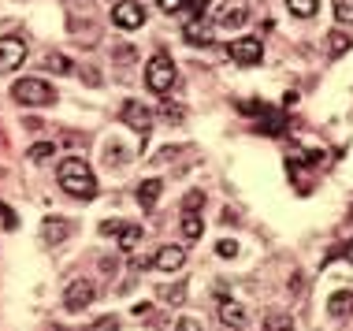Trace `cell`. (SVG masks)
<instances>
[{"instance_id": "1", "label": "cell", "mask_w": 353, "mask_h": 331, "mask_svg": "<svg viewBox=\"0 0 353 331\" xmlns=\"http://www.w3.org/2000/svg\"><path fill=\"white\" fill-rule=\"evenodd\" d=\"M56 179H60V186L68 190L71 197H79V201H93L97 197V175L90 172V164L79 157H68L60 164V172H56Z\"/></svg>"}, {"instance_id": "2", "label": "cell", "mask_w": 353, "mask_h": 331, "mask_svg": "<svg viewBox=\"0 0 353 331\" xmlns=\"http://www.w3.org/2000/svg\"><path fill=\"white\" fill-rule=\"evenodd\" d=\"M179 82V71H175V60L168 52H157L152 60L145 63V86L152 93H168L171 86Z\"/></svg>"}, {"instance_id": "3", "label": "cell", "mask_w": 353, "mask_h": 331, "mask_svg": "<svg viewBox=\"0 0 353 331\" xmlns=\"http://www.w3.org/2000/svg\"><path fill=\"white\" fill-rule=\"evenodd\" d=\"M12 97L19 101V105H26V108H30V105H52L56 90L45 79H19L12 86Z\"/></svg>"}, {"instance_id": "4", "label": "cell", "mask_w": 353, "mask_h": 331, "mask_svg": "<svg viewBox=\"0 0 353 331\" xmlns=\"http://www.w3.org/2000/svg\"><path fill=\"white\" fill-rule=\"evenodd\" d=\"M112 23H116L119 30H138V26H145V8H141L138 0H119V4L112 8Z\"/></svg>"}, {"instance_id": "5", "label": "cell", "mask_w": 353, "mask_h": 331, "mask_svg": "<svg viewBox=\"0 0 353 331\" xmlns=\"http://www.w3.org/2000/svg\"><path fill=\"white\" fill-rule=\"evenodd\" d=\"M227 56H231L234 63H242V68H253V63H261L264 45L256 41V37H238V41L227 45Z\"/></svg>"}, {"instance_id": "6", "label": "cell", "mask_w": 353, "mask_h": 331, "mask_svg": "<svg viewBox=\"0 0 353 331\" xmlns=\"http://www.w3.org/2000/svg\"><path fill=\"white\" fill-rule=\"evenodd\" d=\"M93 298H97V287H93L90 279H74L71 287L63 290V305H68L71 313H82V309H90Z\"/></svg>"}, {"instance_id": "7", "label": "cell", "mask_w": 353, "mask_h": 331, "mask_svg": "<svg viewBox=\"0 0 353 331\" xmlns=\"http://www.w3.org/2000/svg\"><path fill=\"white\" fill-rule=\"evenodd\" d=\"M119 119L127 123L130 130H138V134H149L152 130V112L141 105V101H127V105L119 108Z\"/></svg>"}, {"instance_id": "8", "label": "cell", "mask_w": 353, "mask_h": 331, "mask_svg": "<svg viewBox=\"0 0 353 331\" xmlns=\"http://www.w3.org/2000/svg\"><path fill=\"white\" fill-rule=\"evenodd\" d=\"M26 60V41L23 37H0V74L15 71Z\"/></svg>"}, {"instance_id": "9", "label": "cell", "mask_w": 353, "mask_h": 331, "mask_svg": "<svg viewBox=\"0 0 353 331\" xmlns=\"http://www.w3.org/2000/svg\"><path fill=\"white\" fill-rule=\"evenodd\" d=\"M245 19H250V4H245V0H227V4L219 8V15H216V26L238 30V26H245Z\"/></svg>"}, {"instance_id": "10", "label": "cell", "mask_w": 353, "mask_h": 331, "mask_svg": "<svg viewBox=\"0 0 353 331\" xmlns=\"http://www.w3.org/2000/svg\"><path fill=\"white\" fill-rule=\"evenodd\" d=\"M183 37L190 45H212L216 23H208V19H190V23H183Z\"/></svg>"}, {"instance_id": "11", "label": "cell", "mask_w": 353, "mask_h": 331, "mask_svg": "<svg viewBox=\"0 0 353 331\" xmlns=\"http://www.w3.org/2000/svg\"><path fill=\"white\" fill-rule=\"evenodd\" d=\"M183 264H186V250H179V245H164L152 257V268H160V272H179Z\"/></svg>"}, {"instance_id": "12", "label": "cell", "mask_w": 353, "mask_h": 331, "mask_svg": "<svg viewBox=\"0 0 353 331\" xmlns=\"http://www.w3.org/2000/svg\"><path fill=\"white\" fill-rule=\"evenodd\" d=\"M353 313V290H335L327 298V317H350Z\"/></svg>"}, {"instance_id": "13", "label": "cell", "mask_w": 353, "mask_h": 331, "mask_svg": "<svg viewBox=\"0 0 353 331\" xmlns=\"http://www.w3.org/2000/svg\"><path fill=\"white\" fill-rule=\"evenodd\" d=\"M219 320H223V328H242L245 324V305L223 301V305H219Z\"/></svg>"}, {"instance_id": "14", "label": "cell", "mask_w": 353, "mask_h": 331, "mask_svg": "<svg viewBox=\"0 0 353 331\" xmlns=\"http://www.w3.org/2000/svg\"><path fill=\"white\" fill-rule=\"evenodd\" d=\"M160 190H164V183H160V179H145V183L138 186V205H141V209H152V205H157V197H160Z\"/></svg>"}, {"instance_id": "15", "label": "cell", "mask_w": 353, "mask_h": 331, "mask_svg": "<svg viewBox=\"0 0 353 331\" xmlns=\"http://www.w3.org/2000/svg\"><path fill=\"white\" fill-rule=\"evenodd\" d=\"M286 12L294 19H312L320 12V0H286Z\"/></svg>"}, {"instance_id": "16", "label": "cell", "mask_w": 353, "mask_h": 331, "mask_svg": "<svg viewBox=\"0 0 353 331\" xmlns=\"http://www.w3.org/2000/svg\"><path fill=\"white\" fill-rule=\"evenodd\" d=\"M261 130H264V134H272V138H279L283 130H286V116H283V112H264Z\"/></svg>"}, {"instance_id": "17", "label": "cell", "mask_w": 353, "mask_h": 331, "mask_svg": "<svg viewBox=\"0 0 353 331\" xmlns=\"http://www.w3.org/2000/svg\"><path fill=\"white\" fill-rule=\"evenodd\" d=\"M201 231H205L201 216H197V212H183V239L186 242H197V239H201Z\"/></svg>"}, {"instance_id": "18", "label": "cell", "mask_w": 353, "mask_h": 331, "mask_svg": "<svg viewBox=\"0 0 353 331\" xmlns=\"http://www.w3.org/2000/svg\"><path fill=\"white\" fill-rule=\"evenodd\" d=\"M116 239H119V250H134V245L141 242V227H134V223H123Z\"/></svg>"}, {"instance_id": "19", "label": "cell", "mask_w": 353, "mask_h": 331, "mask_svg": "<svg viewBox=\"0 0 353 331\" xmlns=\"http://www.w3.org/2000/svg\"><path fill=\"white\" fill-rule=\"evenodd\" d=\"M68 234V220H45V242H63Z\"/></svg>"}, {"instance_id": "20", "label": "cell", "mask_w": 353, "mask_h": 331, "mask_svg": "<svg viewBox=\"0 0 353 331\" xmlns=\"http://www.w3.org/2000/svg\"><path fill=\"white\" fill-rule=\"evenodd\" d=\"M346 49H353V41H350V37L342 34V30H335V34H327V52H331V56H342V52H346Z\"/></svg>"}, {"instance_id": "21", "label": "cell", "mask_w": 353, "mask_h": 331, "mask_svg": "<svg viewBox=\"0 0 353 331\" xmlns=\"http://www.w3.org/2000/svg\"><path fill=\"white\" fill-rule=\"evenodd\" d=\"M52 153H56V141H37V146H30V153H26V157H30L34 164H41V160H49Z\"/></svg>"}, {"instance_id": "22", "label": "cell", "mask_w": 353, "mask_h": 331, "mask_svg": "<svg viewBox=\"0 0 353 331\" xmlns=\"http://www.w3.org/2000/svg\"><path fill=\"white\" fill-rule=\"evenodd\" d=\"M45 68L56 71V74H63V71H71V60L63 52H49V56H45Z\"/></svg>"}, {"instance_id": "23", "label": "cell", "mask_w": 353, "mask_h": 331, "mask_svg": "<svg viewBox=\"0 0 353 331\" xmlns=\"http://www.w3.org/2000/svg\"><path fill=\"white\" fill-rule=\"evenodd\" d=\"M205 8H208V0H183V15H186V23H190V19H201V15H205Z\"/></svg>"}, {"instance_id": "24", "label": "cell", "mask_w": 353, "mask_h": 331, "mask_svg": "<svg viewBox=\"0 0 353 331\" xmlns=\"http://www.w3.org/2000/svg\"><path fill=\"white\" fill-rule=\"evenodd\" d=\"M264 331H290V317L286 313H272L264 320Z\"/></svg>"}, {"instance_id": "25", "label": "cell", "mask_w": 353, "mask_h": 331, "mask_svg": "<svg viewBox=\"0 0 353 331\" xmlns=\"http://www.w3.org/2000/svg\"><path fill=\"white\" fill-rule=\"evenodd\" d=\"M201 205H205V194H201V190H190L186 201H183V209H186V212H197Z\"/></svg>"}, {"instance_id": "26", "label": "cell", "mask_w": 353, "mask_h": 331, "mask_svg": "<svg viewBox=\"0 0 353 331\" xmlns=\"http://www.w3.org/2000/svg\"><path fill=\"white\" fill-rule=\"evenodd\" d=\"M160 298L171 301V305H179V301H186V290L183 287H164V290H160Z\"/></svg>"}, {"instance_id": "27", "label": "cell", "mask_w": 353, "mask_h": 331, "mask_svg": "<svg viewBox=\"0 0 353 331\" xmlns=\"http://www.w3.org/2000/svg\"><path fill=\"white\" fill-rule=\"evenodd\" d=\"M216 253H219V257H238V242H234V239L216 242Z\"/></svg>"}, {"instance_id": "28", "label": "cell", "mask_w": 353, "mask_h": 331, "mask_svg": "<svg viewBox=\"0 0 353 331\" xmlns=\"http://www.w3.org/2000/svg\"><path fill=\"white\" fill-rule=\"evenodd\" d=\"M90 331H119V320H116V317H101Z\"/></svg>"}, {"instance_id": "29", "label": "cell", "mask_w": 353, "mask_h": 331, "mask_svg": "<svg viewBox=\"0 0 353 331\" xmlns=\"http://www.w3.org/2000/svg\"><path fill=\"white\" fill-rule=\"evenodd\" d=\"M175 331H205V324H201V320H194V317H183Z\"/></svg>"}, {"instance_id": "30", "label": "cell", "mask_w": 353, "mask_h": 331, "mask_svg": "<svg viewBox=\"0 0 353 331\" xmlns=\"http://www.w3.org/2000/svg\"><path fill=\"white\" fill-rule=\"evenodd\" d=\"M261 112H268L261 101H245V105H242V116H261Z\"/></svg>"}, {"instance_id": "31", "label": "cell", "mask_w": 353, "mask_h": 331, "mask_svg": "<svg viewBox=\"0 0 353 331\" xmlns=\"http://www.w3.org/2000/svg\"><path fill=\"white\" fill-rule=\"evenodd\" d=\"M160 12H183V0H157Z\"/></svg>"}, {"instance_id": "32", "label": "cell", "mask_w": 353, "mask_h": 331, "mask_svg": "<svg viewBox=\"0 0 353 331\" xmlns=\"http://www.w3.org/2000/svg\"><path fill=\"white\" fill-rule=\"evenodd\" d=\"M119 227H123V223H116V220H104V223H101V234H119Z\"/></svg>"}, {"instance_id": "33", "label": "cell", "mask_w": 353, "mask_h": 331, "mask_svg": "<svg viewBox=\"0 0 353 331\" xmlns=\"http://www.w3.org/2000/svg\"><path fill=\"white\" fill-rule=\"evenodd\" d=\"M335 15L342 19V23H350V19H353V12H350V4H335Z\"/></svg>"}, {"instance_id": "34", "label": "cell", "mask_w": 353, "mask_h": 331, "mask_svg": "<svg viewBox=\"0 0 353 331\" xmlns=\"http://www.w3.org/2000/svg\"><path fill=\"white\" fill-rule=\"evenodd\" d=\"M164 119H183V112H179L175 105H164Z\"/></svg>"}, {"instance_id": "35", "label": "cell", "mask_w": 353, "mask_h": 331, "mask_svg": "<svg viewBox=\"0 0 353 331\" xmlns=\"http://www.w3.org/2000/svg\"><path fill=\"white\" fill-rule=\"evenodd\" d=\"M346 253H350V261H353V242H350V250H346Z\"/></svg>"}]
</instances>
